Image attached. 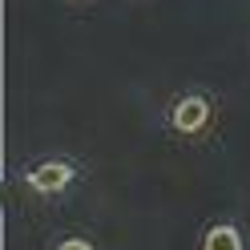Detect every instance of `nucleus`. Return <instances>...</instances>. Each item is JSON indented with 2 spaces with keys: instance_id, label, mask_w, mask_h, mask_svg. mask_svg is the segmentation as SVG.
<instances>
[{
  "instance_id": "1",
  "label": "nucleus",
  "mask_w": 250,
  "mask_h": 250,
  "mask_svg": "<svg viewBox=\"0 0 250 250\" xmlns=\"http://www.w3.org/2000/svg\"><path fill=\"white\" fill-rule=\"evenodd\" d=\"M73 174H77V169H73L69 162L53 158V162L33 166V169L24 174V182H28V190H37V194H61V190H65V186L73 182Z\"/></svg>"
},
{
  "instance_id": "4",
  "label": "nucleus",
  "mask_w": 250,
  "mask_h": 250,
  "mask_svg": "<svg viewBox=\"0 0 250 250\" xmlns=\"http://www.w3.org/2000/svg\"><path fill=\"white\" fill-rule=\"evenodd\" d=\"M57 250H93V246H89L85 238H65V242H61Z\"/></svg>"
},
{
  "instance_id": "2",
  "label": "nucleus",
  "mask_w": 250,
  "mask_h": 250,
  "mask_svg": "<svg viewBox=\"0 0 250 250\" xmlns=\"http://www.w3.org/2000/svg\"><path fill=\"white\" fill-rule=\"evenodd\" d=\"M174 129L178 133H202L206 129V121H210V101L206 97H198V93H190V97H182L174 105Z\"/></svg>"
},
{
  "instance_id": "3",
  "label": "nucleus",
  "mask_w": 250,
  "mask_h": 250,
  "mask_svg": "<svg viewBox=\"0 0 250 250\" xmlns=\"http://www.w3.org/2000/svg\"><path fill=\"white\" fill-rule=\"evenodd\" d=\"M202 250H242V234H238V226H230V222L210 226L206 238H202Z\"/></svg>"
}]
</instances>
